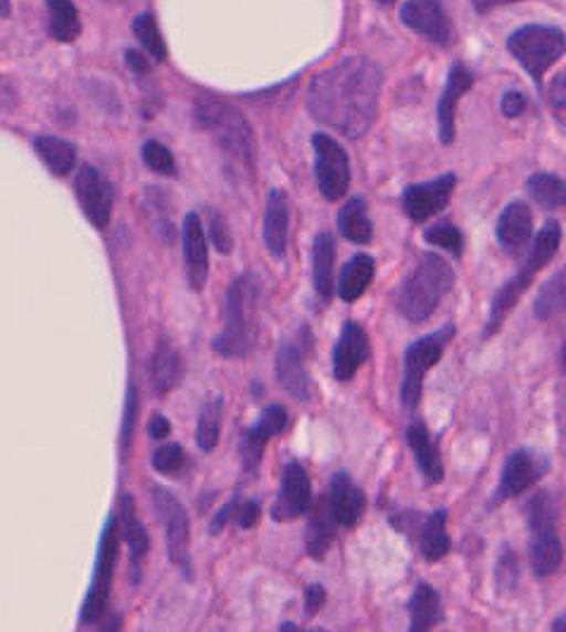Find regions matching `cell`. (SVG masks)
<instances>
[{"instance_id":"cell-53","label":"cell","mask_w":566,"mask_h":632,"mask_svg":"<svg viewBox=\"0 0 566 632\" xmlns=\"http://www.w3.org/2000/svg\"><path fill=\"white\" fill-rule=\"evenodd\" d=\"M279 632H326V630H305V628H297L295 623H283Z\"/></svg>"},{"instance_id":"cell-39","label":"cell","mask_w":566,"mask_h":632,"mask_svg":"<svg viewBox=\"0 0 566 632\" xmlns=\"http://www.w3.org/2000/svg\"><path fill=\"white\" fill-rule=\"evenodd\" d=\"M564 305H566V266H562L559 272L541 288L533 309H536L538 319H549V316L557 314Z\"/></svg>"},{"instance_id":"cell-17","label":"cell","mask_w":566,"mask_h":632,"mask_svg":"<svg viewBox=\"0 0 566 632\" xmlns=\"http://www.w3.org/2000/svg\"><path fill=\"white\" fill-rule=\"evenodd\" d=\"M369 355H371V345L367 338V330L361 328L357 322H345L340 328V338L332 355L336 381L340 383L353 381L355 373L369 359Z\"/></svg>"},{"instance_id":"cell-6","label":"cell","mask_w":566,"mask_h":632,"mask_svg":"<svg viewBox=\"0 0 566 632\" xmlns=\"http://www.w3.org/2000/svg\"><path fill=\"white\" fill-rule=\"evenodd\" d=\"M507 51L516 57L536 82L566 53V34L559 27L549 24H526L512 31L507 39Z\"/></svg>"},{"instance_id":"cell-11","label":"cell","mask_w":566,"mask_h":632,"mask_svg":"<svg viewBox=\"0 0 566 632\" xmlns=\"http://www.w3.org/2000/svg\"><path fill=\"white\" fill-rule=\"evenodd\" d=\"M454 336V326H446L436 330L431 336H423L417 343L407 347L405 352V376H402V388L400 398L405 407H415L421 398L423 378H427L429 369H433L440 357L446 352V345Z\"/></svg>"},{"instance_id":"cell-1","label":"cell","mask_w":566,"mask_h":632,"mask_svg":"<svg viewBox=\"0 0 566 632\" xmlns=\"http://www.w3.org/2000/svg\"><path fill=\"white\" fill-rule=\"evenodd\" d=\"M384 72L365 55H350L314 74L307 88V109L319 124L345 138H361L379 115Z\"/></svg>"},{"instance_id":"cell-49","label":"cell","mask_w":566,"mask_h":632,"mask_svg":"<svg viewBox=\"0 0 566 632\" xmlns=\"http://www.w3.org/2000/svg\"><path fill=\"white\" fill-rule=\"evenodd\" d=\"M124 62H127V67L129 72L136 74V78H146L150 76V65H148V57L146 53H140V51H124Z\"/></svg>"},{"instance_id":"cell-4","label":"cell","mask_w":566,"mask_h":632,"mask_svg":"<svg viewBox=\"0 0 566 632\" xmlns=\"http://www.w3.org/2000/svg\"><path fill=\"white\" fill-rule=\"evenodd\" d=\"M562 243V229L555 219H549L547 224L536 233V239H533L531 247H528V255L524 260V264L518 266V272L502 286L493 303H491V312H489V322H485V338L497 334L500 326L505 324V319L510 316V312L516 307L518 299L528 291V286L536 278V274L541 272L543 266H547L553 262V257L557 255Z\"/></svg>"},{"instance_id":"cell-41","label":"cell","mask_w":566,"mask_h":632,"mask_svg":"<svg viewBox=\"0 0 566 632\" xmlns=\"http://www.w3.org/2000/svg\"><path fill=\"white\" fill-rule=\"evenodd\" d=\"M427 243L450 252L454 257H460L464 250V235L458 227L450 224V221H438V224H433L427 231Z\"/></svg>"},{"instance_id":"cell-21","label":"cell","mask_w":566,"mask_h":632,"mask_svg":"<svg viewBox=\"0 0 566 632\" xmlns=\"http://www.w3.org/2000/svg\"><path fill=\"white\" fill-rule=\"evenodd\" d=\"M289 231H291V202L289 193L281 188H272L264 202L262 219V239L266 250L274 257H283L289 252Z\"/></svg>"},{"instance_id":"cell-25","label":"cell","mask_w":566,"mask_h":632,"mask_svg":"<svg viewBox=\"0 0 566 632\" xmlns=\"http://www.w3.org/2000/svg\"><path fill=\"white\" fill-rule=\"evenodd\" d=\"M338 528L340 526H338V520L332 512V504H328V499L322 497L319 502H314L310 520H307V530H305L307 555L312 559L322 561L326 557V551L332 549Z\"/></svg>"},{"instance_id":"cell-38","label":"cell","mask_w":566,"mask_h":632,"mask_svg":"<svg viewBox=\"0 0 566 632\" xmlns=\"http://www.w3.org/2000/svg\"><path fill=\"white\" fill-rule=\"evenodd\" d=\"M526 191L545 210H555L566 202V186L555 173H533L526 181Z\"/></svg>"},{"instance_id":"cell-5","label":"cell","mask_w":566,"mask_h":632,"mask_svg":"<svg viewBox=\"0 0 566 632\" xmlns=\"http://www.w3.org/2000/svg\"><path fill=\"white\" fill-rule=\"evenodd\" d=\"M454 286V274L450 264L440 255H427L412 268L410 276L405 278L398 309L407 322L421 324L440 307L450 288Z\"/></svg>"},{"instance_id":"cell-8","label":"cell","mask_w":566,"mask_h":632,"mask_svg":"<svg viewBox=\"0 0 566 632\" xmlns=\"http://www.w3.org/2000/svg\"><path fill=\"white\" fill-rule=\"evenodd\" d=\"M531 528V568L533 573L547 578L562 566V543L555 528V509L547 493H541L528 504Z\"/></svg>"},{"instance_id":"cell-37","label":"cell","mask_w":566,"mask_h":632,"mask_svg":"<svg viewBox=\"0 0 566 632\" xmlns=\"http://www.w3.org/2000/svg\"><path fill=\"white\" fill-rule=\"evenodd\" d=\"M132 27H134V36L138 39L144 53L150 55L155 62H167V57H169L167 43H165L163 31H160V24H157L153 14L140 12Z\"/></svg>"},{"instance_id":"cell-30","label":"cell","mask_w":566,"mask_h":632,"mask_svg":"<svg viewBox=\"0 0 566 632\" xmlns=\"http://www.w3.org/2000/svg\"><path fill=\"white\" fill-rule=\"evenodd\" d=\"M338 233L343 235L345 241L357 243V245H367L371 243V235H374V224L369 219V210H367V200L361 196L350 198L348 202L343 204L340 212H338Z\"/></svg>"},{"instance_id":"cell-29","label":"cell","mask_w":566,"mask_h":632,"mask_svg":"<svg viewBox=\"0 0 566 632\" xmlns=\"http://www.w3.org/2000/svg\"><path fill=\"white\" fill-rule=\"evenodd\" d=\"M376 274V260L371 255H353L338 276V297L343 303H357L367 293Z\"/></svg>"},{"instance_id":"cell-26","label":"cell","mask_w":566,"mask_h":632,"mask_svg":"<svg viewBox=\"0 0 566 632\" xmlns=\"http://www.w3.org/2000/svg\"><path fill=\"white\" fill-rule=\"evenodd\" d=\"M312 283L322 299L336 293V243L332 233H317L312 243Z\"/></svg>"},{"instance_id":"cell-2","label":"cell","mask_w":566,"mask_h":632,"mask_svg":"<svg viewBox=\"0 0 566 632\" xmlns=\"http://www.w3.org/2000/svg\"><path fill=\"white\" fill-rule=\"evenodd\" d=\"M193 119L219 148L253 177L258 165V140L253 126L239 107L219 98H200L193 107Z\"/></svg>"},{"instance_id":"cell-13","label":"cell","mask_w":566,"mask_h":632,"mask_svg":"<svg viewBox=\"0 0 566 632\" xmlns=\"http://www.w3.org/2000/svg\"><path fill=\"white\" fill-rule=\"evenodd\" d=\"M74 193L78 208L84 210L91 224L98 231H105L115 208L113 186L105 179V173L91 165H82L74 177Z\"/></svg>"},{"instance_id":"cell-10","label":"cell","mask_w":566,"mask_h":632,"mask_svg":"<svg viewBox=\"0 0 566 632\" xmlns=\"http://www.w3.org/2000/svg\"><path fill=\"white\" fill-rule=\"evenodd\" d=\"M314 150V179H317L319 193L328 202H338L350 188V157L334 136L312 134Z\"/></svg>"},{"instance_id":"cell-34","label":"cell","mask_w":566,"mask_h":632,"mask_svg":"<svg viewBox=\"0 0 566 632\" xmlns=\"http://www.w3.org/2000/svg\"><path fill=\"white\" fill-rule=\"evenodd\" d=\"M82 34V18L70 0H51L49 3V36L57 43H74Z\"/></svg>"},{"instance_id":"cell-32","label":"cell","mask_w":566,"mask_h":632,"mask_svg":"<svg viewBox=\"0 0 566 632\" xmlns=\"http://www.w3.org/2000/svg\"><path fill=\"white\" fill-rule=\"evenodd\" d=\"M417 543L423 559L440 561L450 551V535H448V514L436 512L427 516L417 526Z\"/></svg>"},{"instance_id":"cell-42","label":"cell","mask_w":566,"mask_h":632,"mask_svg":"<svg viewBox=\"0 0 566 632\" xmlns=\"http://www.w3.org/2000/svg\"><path fill=\"white\" fill-rule=\"evenodd\" d=\"M206 221H208V239L212 241V245L217 247L219 255H231L233 252V233L229 221L224 219V214L214 210V208H206Z\"/></svg>"},{"instance_id":"cell-46","label":"cell","mask_w":566,"mask_h":632,"mask_svg":"<svg viewBox=\"0 0 566 632\" xmlns=\"http://www.w3.org/2000/svg\"><path fill=\"white\" fill-rule=\"evenodd\" d=\"M258 518H260V502L258 499H245V502H241L239 512H235L233 524H235V528L250 530L258 524Z\"/></svg>"},{"instance_id":"cell-24","label":"cell","mask_w":566,"mask_h":632,"mask_svg":"<svg viewBox=\"0 0 566 632\" xmlns=\"http://www.w3.org/2000/svg\"><path fill=\"white\" fill-rule=\"evenodd\" d=\"M497 243L502 245V250L510 252V255H516L524 247H528V243H533V214L528 210V204L524 202H512L502 210L500 219H497Z\"/></svg>"},{"instance_id":"cell-7","label":"cell","mask_w":566,"mask_h":632,"mask_svg":"<svg viewBox=\"0 0 566 632\" xmlns=\"http://www.w3.org/2000/svg\"><path fill=\"white\" fill-rule=\"evenodd\" d=\"M312 350H314L312 330L307 324H301L279 343V350L274 357V371L279 386L297 402L312 400V378L307 369Z\"/></svg>"},{"instance_id":"cell-56","label":"cell","mask_w":566,"mask_h":632,"mask_svg":"<svg viewBox=\"0 0 566 632\" xmlns=\"http://www.w3.org/2000/svg\"><path fill=\"white\" fill-rule=\"evenodd\" d=\"M564 365H566V340H564Z\"/></svg>"},{"instance_id":"cell-44","label":"cell","mask_w":566,"mask_h":632,"mask_svg":"<svg viewBox=\"0 0 566 632\" xmlns=\"http://www.w3.org/2000/svg\"><path fill=\"white\" fill-rule=\"evenodd\" d=\"M136 414H138V400H136V386L129 383L127 390V409H124V421H122V450L127 452L132 447L134 440V425H136Z\"/></svg>"},{"instance_id":"cell-45","label":"cell","mask_w":566,"mask_h":632,"mask_svg":"<svg viewBox=\"0 0 566 632\" xmlns=\"http://www.w3.org/2000/svg\"><path fill=\"white\" fill-rule=\"evenodd\" d=\"M239 507H241V497H231V499L224 504V507L212 516V520H210V533H212V535H219L229 524H233V520H235V512H239Z\"/></svg>"},{"instance_id":"cell-54","label":"cell","mask_w":566,"mask_h":632,"mask_svg":"<svg viewBox=\"0 0 566 632\" xmlns=\"http://www.w3.org/2000/svg\"><path fill=\"white\" fill-rule=\"evenodd\" d=\"M553 632H566V615H559V619L553 623Z\"/></svg>"},{"instance_id":"cell-19","label":"cell","mask_w":566,"mask_h":632,"mask_svg":"<svg viewBox=\"0 0 566 632\" xmlns=\"http://www.w3.org/2000/svg\"><path fill=\"white\" fill-rule=\"evenodd\" d=\"M547 466L549 464L536 452H528V450L514 452L505 462V468H502L495 499L502 502V499H514L518 495H524L533 483L543 478Z\"/></svg>"},{"instance_id":"cell-15","label":"cell","mask_w":566,"mask_h":632,"mask_svg":"<svg viewBox=\"0 0 566 632\" xmlns=\"http://www.w3.org/2000/svg\"><path fill=\"white\" fill-rule=\"evenodd\" d=\"M286 425H289V414L281 404H270L253 425H248L239 445L241 462L248 473H255L260 468L266 442L286 431Z\"/></svg>"},{"instance_id":"cell-23","label":"cell","mask_w":566,"mask_h":632,"mask_svg":"<svg viewBox=\"0 0 566 632\" xmlns=\"http://www.w3.org/2000/svg\"><path fill=\"white\" fill-rule=\"evenodd\" d=\"M328 504H332V512L338 520L340 528H355L367 509V497L361 493V487L348 476V473H336L328 485Z\"/></svg>"},{"instance_id":"cell-36","label":"cell","mask_w":566,"mask_h":632,"mask_svg":"<svg viewBox=\"0 0 566 632\" xmlns=\"http://www.w3.org/2000/svg\"><path fill=\"white\" fill-rule=\"evenodd\" d=\"M222 417H224V398L212 394L200 409L198 425H196V442L202 452H212L222 433Z\"/></svg>"},{"instance_id":"cell-14","label":"cell","mask_w":566,"mask_h":632,"mask_svg":"<svg viewBox=\"0 0 566 632\" xmlns=\"http://www.w3.org/2000/svg\"><path fill=\"white\" fill-rule=\"evenodd\" d=\"M314 507L312 502V481L310 473L301 462H289L281 471V485L274 502L272 516L279 524L283 520H293L297 516L307 514Z\"/></svg>"},{"instance_id":"cell-28","label":"cell","mask_w":566,"mask_h":632,"mask_svg":"<svg viewBox=\"0 0 566 632\" xmlns=\"http://www.w3.org/2000/svg\"><path fill=\"white\" fill-rule=\"evenodd\" d=\"M150 383L155 388V392H169V390H175L181 381V373H184V361H181V355L175 345H171L169 340H160L155 345V350H153V357H150Z\"/></svg>"},{"instance_id":"cell-52","label":"cell","mask_w":566,"mask_h":632,"mask_svg":"<svg viewBox=\"0 0 566 632\" xmlns=\"http://www.w3.org/2000/svg\"><path fill=\"white\" fill-rule=\"evenodd\" d=\"M122 630V619L117 613H113V615H107L105 619V623L101 625V632H119Z\"/></svg>"},{"instance_id":"cell-9","label":"cell","mask_w":566,"mask_h":632,"mask_svg":"<svg viewBox=\"0 0 566 632\" xmlns=\"http://www.w3.org/2000/svg\"><path fill=\"white\" fill-rule=\"evenodd\" d=\"M119 540H122V535H119L117 514H109L105 520L103 535H101L98 559H96V568H93L91 590H88L86 602L82 607V621L84 623L101 621L107 611L109 592H113V573H115V563H117V555H119Z\"/></svg>"},{"instance_id":"cell-33","label":"cell","mask_w":566,"mask_h":632,"mask_svg":"<svg viewBox=\"0 0 566 632\" xmlns=\"http://www.w3.org/2000/svg\"><path fill=\"white\" fill-rule=\"evenodd\" d=\"M39 160L49 167L57 177H67L76 167V148L65 138L57 136H36L31 140Z\"/></svg>"},{"instance_id":"cell-31","label":"cell","mask_w":566,"mask_h":632,"mask_svg":"<svg viewBox=\"0 0 566 632\" xmlns=\"http://www.w3.org/2000/svg\"><path fill=\"white\" fill-rule=\"evenodd\" d=\"M407 445L415 452V460L423 476H427V481L431 483L443 481V462H440V452L427 425L412 423L410 431H407Z\"/></svg>"},{"instance_id":"cell-51","label":"cell","mask_w":566,"mask_h":632,"mask_svg":"<svg viewBox=\"0 0 566 632\" xmlns=\"http://www.w3.org/2000/svg\"><path fill=\"white\" fill-rule=\"evenodd\" d=\"M169 433H171L169 419H165V417H160V414H155V417L148 421V435H150L153 440H165Z\"/></svg>"},{"instance_id":"cell-50","label":"cell","mask_w":566,"mask_h":632,"mask_svg":"<svg viewBox=\"0 0 566 632\" xmlns=\"http://www.w3.org/2000/svg\"><path fill=\"white\" fill-rule=\"evenodd\" d=\"M547 96L555 107H566V72L553 78V84L547 88Z\"/></svg>"},{"instance_id":"cell-40","label":"cell","mask_w":566,"mask_h":632,"mask_svg":"<svg viewBox=\"0 0 566 632\" xmlns=\"http://www.w3.org/2000/svg\"><path fill=\"white\" fill-rule=\"evenodd\" d=\"M140 157H144V162L148 169H153L155 173H160V177H177L179 169H177V160H175V152H171L165 144L160 140H146L144 146H140Z\"/></svg>"},{"instance_id":"cell-48","label":"cell","mask_w":566,"mask_h":632,"mask_svg":"<svg viewBox=\"0 0 566 632\" xmlns=\"http://www.w3.org/2000/svg\"><path fill=\"white\" fill-rule=\"evenodd\" d=\"M324 604H326V588H324V584H319V582L310 584V588L305 590V613L314 615L317 611H322Z\"/></svg>"},{"instance_id":"cell-43","label":"cell","mask_w":566,"mask_h":632,"mask_svg":"<svg viewBox=\"0 0 566 632\" xmlns=\"http://www.w3.org/2000/svg\"><path fill=\"white\" fill-rule=\"evenodd\" d=\"M184 466H186V454L177 442H171V445H160L153 452V468L157 473H163V476H179Z\"/></svg>"},{"instance_id":"cell-3","label":"cell","mask_w":566,"mask_h":632,"mask_svg":"<svg viewBox=\"0 0 566 632\" xmlns=\"http://www.w3.org/2000/svg\"><path fill=\"white\" fill-rule=\"evenodd\" d=\"M260 283L253 274H241L224 297V326L212 340V350L224 359H241L250 352L258 336Z\"/></svg>"},{"instance_id":"cell-47","label":"cell","mask_w":566,"mask_h":632,"mask_svg":"<svg viewBox=\"0 0 566 632\" xmlns=\"http://www.w3.org/2000/svg\"><path fill=\"white\" fill-rule=\"evenodd\" d=\"M500 109H502V115H505L507 119L522 117V115H524V109H526V98H524L522 93H518V91H507L505 96H502Z\"/></svg>"},{"instance_id":"cell-12","label":"cell","mask_w":566,"mask_h":632,"mask_svg":"<svg viewBox=\"0 0 566 632\" xmlns=\"http://www.w3.org/2000/svg\"><path fill=\"white\" fill-rule=\"evenodd\" d=\"M153 504L157 516L163 518L165 533H167V551L169 559L181 573L191 578V551H188V516L184 504L169 493L167 487H153Z\"/></svg>"},{"instance_id":"cell-20","label":"cell","mask_w":566,"mask_h":632,"mask_svg":"<svg viewBox=\"0 0 566 632\" xmlns=\"http://www.w3.org/2000/svg\"><path fill=\"white\" fill-rule=\"evenodd\" d=\"M400 20L405 27H410L423 39L431 43L448 45L452 39V22L448 18L446 8L433 0H415V3H405L400 8Z\"/></svg>"},{"instance_id":"cell-16","label":"cell","mask_w":566,"mask_h":632,"mask_svg":"<svg viewBox=\"0 0 566 632\" xmlns=\"http://www.w3.org/2000/svg\"><path fill=\"white\" fill-rule=\"evenodd\" d=\"M454 186H458V177H454V173H443V177L438 179L410 186L402 193V208L407 217L421 224V221L443 212L446 204L450 202Z\"/></svg>"},{"instance_id":"cell-18","label":"cell","mask_w":566,"mask_h":632,"mask_svg":"<svg viewBox=\"0 0 566 632\" xmlns=\"http://www.w3.org/2000/svg\"><path fill=\"white\" fill-rule=\"evenodd\" d=\"M181 235H184V262H186L188 286L198 293L206 288L208 268H210L208 235H206V227H202V219L198 212H188L184 217Z\"/></svg>"},{"instance_id":"cell-22","label":"cell","mask_w":566,"mask_h":632,"mask_svg":"<svg viewBox=\"0 0 566 632\" xmlns=\"http://www.w3.org/2000/svg\"><path fill=\"white\" fill-rule=\"evenodd\" d=\"M474 88V74H471L464 65H454L448 74V82L443 93H440L438 101V136L440 144L450 146L454 140V117H458V105L462 101V96Z\"/></svg>"},{"instance_id":"cell-35","label":"cell","mask_w":566,"mask_h":632,"mask_svg":"<svg viewBox=\"0 0 566 632\" xmlns=\"http://www.w3.org/2000/svg\"><path fill=\"white\" fill-rule=\"evenodd\" d=\"M440 621V597L431 584H419L410 599V628L407 632H431Z\"/></svg>"},{"instance_id":"cell-27","label":"cell","mask_w":566,"mask_h":632,"mask_svg":"<svg viewBox=\"0 0 566 632\" xmlns=\"http://www.w3.org/2000/svg\"><path fill=\"white\" fill-rule=\"evenodd\" d=\"M117 524H119L122 540L127 543V547L132 551V561L138 568L140 559H144L148 555V549H150V537H148V530L144 526V520H140V516H138L136 502H134L132 495H122L119 497Z\"/></svg>"},{"instance_id":"cell-55","label":"cell","mask_w":566,"mask_h":632,"mask_svg":"<svg viewBox=\"0 0 566 632\" xmlns=\"http://www.w3.org/2000/svg\"><path fill=\"white\" fill-rule=\"evenodd\" d=\"M0 8H3V18H6V14L10 12V3H8V0H3V3H0Z\"/></svg>"}]
</instances>
